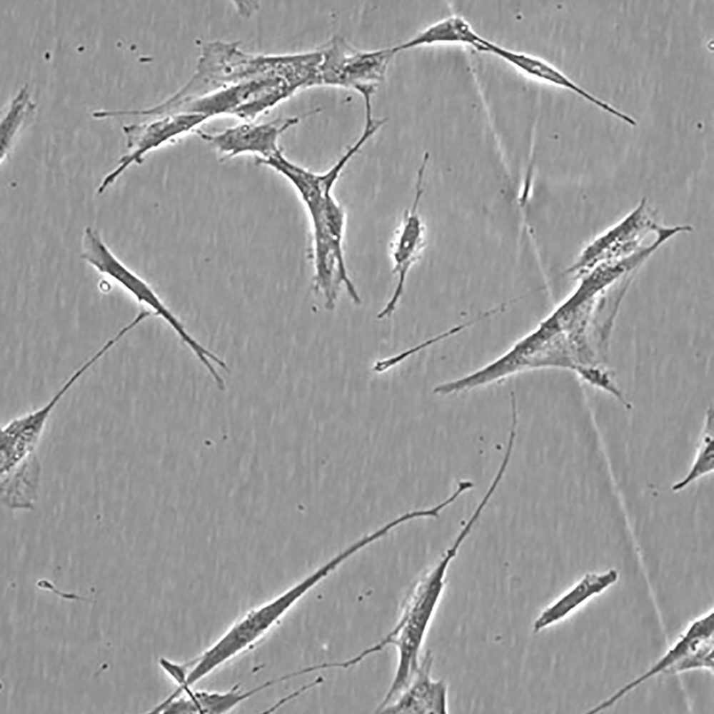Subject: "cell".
I'll return each instance as SVG.
<instances>
[{
    "label": "cell",
    "instance_id": "obj_1",
    "mask_svg": "<svg viewBox=\"0 0 714 714\" xmlns=\"http://www.w3.org/2000/svg\"><path fill=\"white\" fill-rule=\"evenodd\" d=\"M306 84L305 69L296 54H268L246 74L226 85L181 105L176 113L199 114L208 119L232 115L251 122Z\"/></svg>",
    "mask_w": 714,
    "mask_h": 714
},
{
    "label": "cell",
    "instance_id": "obj_2",
    "mask_svg": "<svg viewBox=\"0 0 714 714\" xmlns=\"http://www.w3.org/2000/svg\"><path fill=\"white\" fill-rule=\"evenodd\" d=\"M454 559L451 553L444 550L437 562L408 592L399 618L392 630L379 642L351 658L352 664L356 665L388 645L396 648L398 661L393 679L378 709L391 703L418 669L421 650L442 598L448 568Z\"/></svg>",
    "mask_w": 714,
    "mask_h": 714
},
{
    "label": "cell",
    "instance_id": "obj_3",
    "mask_svg": "<svg viewBox=\"0 0 714 714\" xmlns=\"http://www.w3.org/2000/svg\"><path fill=\"white\" fill-rule=\"evenodd\" d=\"M320 50L319 86H339L357 91L364 101L365 119L373 118L372 96L384 81L388 65L396 54L393 46L362 51L353 47L343 37L334 36Z\"/></svg>",
    "mask_w": 714,
    "mask_h": 714
},
{
    "label": "cell",
    "instance_id": "obj_4",
    "mask_svg": "<svg viewBox=\"0 0 714 714\" xmlns=\"http://www.w3.org/2000/svg\"><path fill=\"white\" fill-rule=\"evenodd\" d=\"M81 258L96 271L111 278L134 299L161 318L189 348L197 339L169 308L151 286L125 265L109 248L95 228L87 226L82 235Z\"/></svg>",
    "mask_w": 714,
    "mask_h": 714
},
{
    "label": "cell",
    "instance_id": "obj_5",
    "mask_svg": "<svg viewBox=\"0 0 714 714\" xmlns=\"http://www.w3.org/2000/svg\"><path fill=\"white\" fill-rule=\"evenodd\" d=\"M661 228L656 222L653 211L643 198L626 216L588 245L568 273L578 278L602 262L629 256L646 247L641 245L643 239Z\"/></svg>",
    "mask_w": 714,
    "mask_h": 714
},
{
    "label": "cell",
    "instance_id": "obj_6",
    "mask_svg": "<svg viewBox=\"0 0 714 714\" xmlns=\"http://www.w3.org/2000/svg\"><path fill=\"white\" fill-rule=\"evenodd\" d=\"M373 136L371 129H363L358 139L330 168L314 172L288 159L282 150L258 161L283 176L293 187L304 206L308 218L316 216L326 201L333 196L334 187L344 168Z\"/></svg>",
    "mask_w": 714,
    "mask_h": 714
},
{
    "label": "cell",
    "instance_id": "obj_7",
    "mask_svg": "<svg viewBox=\"0 0 714 714\" xmlns=\"http://www.w3.org/2000/svg\"><path fill=\"white\" fill-rule=\"evenodd\" d=\"M208 119L203 114L179 113L159 117L151 122L124 126L122 130L129 152L121 156L118 165L102 178L97 193H104L133 164H141L150 151L196 130Z\"/></svg>",
    "mask_w": 714,
    "mask_h": 714
},
{
    "label": "cell",
    "instance_id": "obj_8",
    "mask_svg": "<svg viewBox=\"0 0 714 714\" xmlns=\"http://www.w3.org/2000/svg\"><path fill=\"white\" fill-rule=\"evenodd\" d=\"M426 168V163L421 164L411 202L391 240L390 256L396 283L391 298L382 309L387 316H391L395 312L403 296L408 273L420 258L426 245V226L419 208L424 191Z\"/></svg>",
    "mask_w": 714,
    "mask_h": 714
},
{
    "label": "cell",
    "instance_id": "obj_9",
    "mask_svg": "<svg viewBox=\"0 0 714 714\" xmlns=\"http://www.w3.org/2000/svg\"><path fill=\"white\" fill-rule=\"evenodd\" d=\"M300 119L299 116H293L262 124L246 122L212 134L200 130L196 131L202 139L214 146L221 161L246 154L266 159L282 150L278 144L280 136L297 124Z\"/></svg>",
    "mask_w": 714,
    "mask_h": 714
},
{
    "label": "cell",
    "instance_id": "obj_10",
    "mask_svg": "<svg viewBox=\"0 0 714 714\" xmlns=\"http://www.w3.org/2000/svg\"><path fill=\"white\" fill-rule=\"evenodd\" d=\"M503 59L517 71L535 81L569 90L595 107L635 127L638 121L630 115L589 92L555 66L533 54L507 49L486 40L485 51Z\"/></svg>",
    "mask_w": 714,
    "mask_h": 714
},
{
    "label": "cell",
    "instance_id": "obj_11",
    "mask_svg": "<svg viewBox=\"0 0 714 714\" xmlns=\"http://www.w3.org/2000/svg\"><path fill=\"white\" fill-rule=\"evenodd\" d=\"M431 652L428 651L420 665L399 694L378 713L446 714L448 713V685L443 679L431 676Z\"/></svg>",
    "mask_w": 714,
    "mask_h": 714
},
{
    "label": "cell",
    "instance_id": "obj_12",
    "mask_svg": "<svg viewBox=\"0 0 714 714\" xmlns=\"http://www.w3.org/2000/svg\"><path fill=\"white\" fill-rule=\"evenodd\" d=\"M713 628L714 613L712 610L692 622L672 647L648 670L620 688L588 713L594 714L610 708L646 680L660 673L670 672L674 665L696 650L703 642L713 638Z\"/></svg>",
    "mask_w": 714,
    "mask_h": 714
},
{
    "label": "cell",
    "instance_id": "obj_13",
    "mask_svg": "<svg viewBox=\"0 0 714 714\" xmlns=\"http://www.w3.org/2000/svg\"><path fill=\"white\" fill-rule=\"evenodd\" d=\"M618 577V572L614 568L603 573L585 574L540 612L533 622V631L539 633L563 620L587 600L616 583Z\"/></svg>",
    "mask_w": 714,
    "mask_h": 714
},
{
    "label": "cell",
    "instance_id": "obj_14",
    "mask_svg": "<svg viewBox=\"0 0 714 714\" xmlns=\"http://www.w3.org/2000/svg\"><path fill=\"white\" fill-rule=\"evenodd\" d=\"M46 425L29 412L14 418L1 428L0 473L8 472L35 452Z\"/></svg>",
    "mask_w": 714,
    "mask_h": 714
},
{
    "label": "cell",
    "instance_id": "obj_15",
    "mask_svg": "<svg viewBox=\"0 0 714 714\" xmlns=\"http://www.w3.org/2000/svg\"><path fill=\"white\" fill-rule=\"evenodd\" d=\"M41 466L36 452L1 475V503L11 510L32 511L38 500Z\"/></svg>",
    "mask_w": 714,
    "mask_h": 714
},
{
    "label": "cell",
    "instance_id": "obj_16",
    "mask_svg": "<svg viewBox=\"0 0 714 714\" xmlns=\"http://www.w3.org/2000/svg\"><path fill=\"white\" fill-rule=\"evenodd\" d=\"M486 39L463 17L454 14L431 24L410 39L393 46V49L397 54L424 46L458 44L484 52Z\"/></svg>",
    "mask_w": 714,
    "mask_h": 714
},
{
    "label": "cell",
    "instance_id": "obj_17",
    "mask_svg": "<svg viewBox=\"0 0 714 714\" xmlns=\"http://www.w3.org/2000/svg\"><path fill=\"white\" fill-rule=\"evenodd\" d=\"M714 470L713 413H706L693 461L686 474L671 486L673 492L685 489L693 482L711 474Z\"/></svg>",
    "mask_w": 714,
    "mask_h": 714
},
{
    "label": "cell",
    "instance_id": "obj_18",
    "mask_svg": "<svg viewBox=\"0 0 714 714\" xmlns=\"http://www.w3.org/2000/svg\"><path fill=\"white\" fill-rule=\"evenodd\" d=\"M35 109V104L30 99L29 87L24 85L11 102L8 112L1 121V164L7 158L20 130L34 116Z\"/></svg>",
    "mask_w": 714,
    "mask_h": 714
},
{
    "label": "cell",
    "instance_id": "obj_19",
    "mask_svg": "<svg viewBox=\"0 0 714 714\" xmlns=\"http://www.w3.org/2000/svg\"><path fill=\"white\" fill-rule=\"evenodd\" d=\"M503 311V307L498 305L494 308H490L485 311H482L478 313L476 316L469 319L468 321L457 324L452 326L440 333H438L421 343L412 346L408 349L402 351L401 352L388 356L381 360H378L373 364V370L376 373H383L386 372L397 365L403 362L407 358L415 355L416 353L421 352L431 346H433L441 341H446L448 338H452L458 333L468 329L470 327L475 325L476 323L481 322V321L486 319L499 312Z\"/></svg>",
    "mask_w": 714,
    "mask_h": 714
},
{
    "label": "cell",
    "instance_id": "obj_20",
    "mask_svg": "<svg viewBox=\"0 0 714 714\" xmlns=\"http://www.w3.org/2000/svg\"><path fill=\"white\" fill-rule=\"evenodd\" d=\"M696 668L713 669V638L703 642L696 650L674 665L670 672L680 673Z\"/></svg>",
    "mask_w": 714,
    "mask_h": 714
}]
</instances>
